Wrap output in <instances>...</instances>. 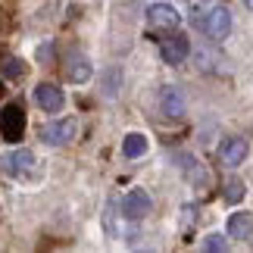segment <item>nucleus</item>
I'll return each mask as SVG.
<instances>
[{
  "mask_svg": "<svg viewBox=\"0 0 253 253\" xmlns=\"http://www.w3.org/2000/svg\"><path fill=\"white\" fill-rule=\"evenodd\" d=\"M3 72H6V75H13V79H19V75H22L25 69L19 66V60H6V63H3Z\"/></svg>",
  "mask_w": 253,
  "mask_h": 253,
  "instance_id": "16",
  "label": "nucleus"
},
{
  "mask_svg": "<svg viewBox=\"0 0 253 253\" xmlns=\"http://www.w3.org/2000/svg\"><path fill=\"white\" fill-rule=\"evenodd\" d=\"M35 100H38V106H41L44 113H60L63 103H66V97H63V91H60L56 84L44 82V84L35 87Z\"/></svg>",
  "mask_w": 253,
  "mask_h": 253,
  "instance_id": "9",
  "label": "nucleus"
},
{
  "mask_svg": "<svg viewBox=\"0 0 253 253\" xmlns=\"http://www.w3.org/2000/svg\"><path fill=\"white\" fill-rule=\"evenodd\" d=\"M203 250H212V253H222V250H225V238H222V235H210L207 241H203Z\"/></svg>",
  "mask_w": 253,
  "mask_h": 253,
  "instance_id": "15",
  "label": "nucleus"
},
{
  "mask_svg": "<svg viewBox=\"0 0 253 253\" xmlns=\"http://www.w3.org/2000/svg\"><path fill=\"white\" fill-rule=\"evenodd\" d=\"M63 69H66V79L69 82H75V84H84L87 79H91V60L87 56H82V53H72L69 60L63 63Z\"/></svg>",
  "mask_w": 253,
  "mask_h": 253,
  "instance_id": "11",
  "label": "nucleus"
},
{
  "mask_svg": "<svg viewBox=\"0 0 253 253\" xmlns=\"http://www.w3.org/2000/svg\"><path fill=\"white\" fill-rule=\"evenodd\" d=\"M188 53H191V44H188L184 35H172V38H163L160 41V56L169 66H181L184 60H188Z\"/></svg>",
  "mask_w": 253,
  "mask_h": 253,
  "instance_id": "6",
  "label": "nucleus"
},
{
  "mask_svg": "<svg viewBox=\"0 0 253 253\" xmlns=\"http://www.w3.org/2000/svg\"><path fill=\"white\" fill-rule=\"evenodd\" d=\"M122 153L128 160H138L147 153V138H144L141 131H131V134H125V141H122Z\"/></svg>",
  "mask_w": 253,
  "mask_h": 253,
  "instance_id": "13",
  "label": "nucleus"
},
{
  "mask_svg": "<svg viewBox=\"0 0 253 253\" xmlns=\"http://www.w3.org/2000/svg\"><path fill=\"white\" fill-rule=\"evenodd\" d=\"M244 181H241V178H228L225 181V200L228 203H238V200H244Z\"/></svg>",
  "mask_w": 253,
  "mask_h": 253,
  "instance_id": "14",
  "label": "nucleus"
},
{
  "mask_svg": "<svg viewBox=\"0 0 253 253\" xmlns=\"http://www.w3.org/2000/svg\"><path fill=\"white\" fill-rule=\"evenodd\" d=\"M75 134H79V119H72V116L56 119V122H50V125L41 128V138L50 144V147H66V144L75 141Z\"/></svg>",
  "mask_w": 253,
  "mask_h": 253,
  "instance_id": "2",
  "label": "nucleus"
},
{
  "mask_svg": "<svg viewBox=\"0 0 253 253\" xmlns=\"http://www.w3.org/2000/svg\"><path fill=\"white\" fill-rule=\"evenodd\" d=\"M160 110L169 116V119H181L184 116V94L175 84H166L160 91Z\"/></svg>",
  "mask_w": 253,
  "mask_h": 253,
  "instance_id": "10",
  "label": "nucleus"
},
{
  "mask_svg": "<svg viewBox=\"0 0 253 253\" xmlns=\"http://www.w3.org/2000/svg\"><path fill=\"white\" fill-rule=\"evenodd\" d=\"M0 97H3V82H0Z\"/></svg>",
  "mask_w": 253,
  "mask_h": 253,
  "instance_id": "18",
  "label": "nucleus"
},
{
  "mask_svg": "<svg viewBox=\"0 0 253 253\" xmlns=\"http://www.w3.org/2000/svg\"><path fill=\"white\" fill-rule=\"evenodd\" d=\"M228 238H238V241L253 238V212H231V219H228Z\"/></svg>",
  "mask_w": 253,
  "mask_h": 253,
  "instance_id": "12",
  "label": "nucleus"
},
{
  "mask_svg": "<svg viewBox=\"0 0 253 253\" xmlns=\"http://www.w3.org/2000/svg\"><path fill=\"white\" fill-rule=\"evenodd\" d=\"M244 6H247V9H253V0H244Z\"/></svg>",
  "mask_w": 253,
  "mask_h": 253,
  "instance_id": "17",
  "label": "nucleus"
},
{
  "mask_svg": "<svg viewBox=\"0 0 253 253\" xmlns=\"http://www.w3.org/2000/svg\"><path fill=\"white\" fill-rule=\"evenodd\" d=\"M0 134L9 141V144H16V141H22V134H25V113H22V106H6L3 113H0Z\"/></svg>",
  "mask_w": 253,
  "mask_h": 253,
  "instance_id": "4",
  "label": "nucleus"
},
{
  "mask_svg": "<svg viewBox=\"0 0 253 253\" xmlns=\"http://www.w3.org/2000/svg\"><path fill=\"white\" fill-rule=\"evenodd\" d=\"M247 153H250V147H247L244 138H225L219 144V160H222V166H228V169L241 166V163L247 160Z\"/></svg>",
  "mask_w": 253,
  "mask_h": 253,
  "instance_id": "8",
  "label": "nucleus"
},
{
  "mask_svg": "<svg viewBox=\"0 0 253 253\" xmlns=\"http://www.w3.org/2000/svg\"><path fill=\"white\" fill-rule=\"evenodd\" d=\"M153 210V200H150V194L144 191V188H131L128 194H125V200H122V212H125V219H131V222H141V219H147V212Z\"/></svg>",
  "mask_w": 253,
  "mask_h": 253,
  "instance_id": "3",
  "label": "nucleus"
},
{
  "mask_svg": "<svg viewBox=\"0 0 253 253\" xmlns=\"http://www.w3.org/2000/svg\"><path fill=\"white\" fill-rule=\"evenodd\" d=\"M147 22H150V28L172 32V28H178L181 16H178V9H175L172 3H153V6L147 9Z\"/></svg>",
  "mask_w": 253,
  "mask_h": 253,
  "instance_id": "7",
  "label": "nucleus"
},
{
  "mask_svg": "<svg viewBox=\"0 0 253 253\" xmlns=\"http://www.w3.org/2000/svg\"><path fill=\"white\" fill-rule=\"evenodd\" d=\"M3 163V175H13V178H28L32 175V169H35V153L32 150H16V153H9V157H3L0 160Z\"/></svg>",
  "mask_w": 253,
  "mask_h": 253,
  "instance_id": "5",
  "label": "nucleus"
},
{
  "mask_svg": "<svg viewBox=\"0 0 253 253\" xmlns=\"http://www.w3.org/2000/svg\"><path fill=\"white\" fill-rule=\"evenodd\" d=\"M194 22H197L203 32H207L212 41H222V38H228L231 32V13H228V6H222V3H212L210 9H194Z\"/></svg>",
  "mask_w": 253,
  "mask_h": 253,
  "instance_id": "1",
  "label": "nucleus"
}]
</instances>
